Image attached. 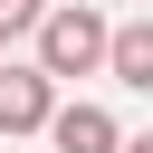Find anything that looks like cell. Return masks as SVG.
Masks as SVG:
<instances>
[{
  "label": "cell",
  "instance_id": "obj_1",
  "mask_svg": "<svg viewBox=\"0 0 153 153\" xmlns=\"http://www.w3.org/2000/svg\"><path fill=\"white\" fill-rule=\"evenodd\" d=\"M105 10L96 0H48L38 10V29H29V57L57 76V86H76V76H105Z\"/></svg>",
  "mask_w": 153,
  "mask_h": 153
},
{
  "label": "cell",
  "instance_id": "obj_2",
  "mask_svg": "<svg viewBox=\"0 0 153 153\" xmlns=\"http://www.w3.org/2000/svg\"><path fill=\"white\" fill-rule=\"evenodd\" d=\"M57 96H67V86H57L38 57H10V48H0V134H38Z\"/></svg>",
  "mask_w": 153,
  "mask_h": 153
},
{
  "label": "cell",
  "instance_id": "obj_3",
  "mask_svg": "<svg viewBox=\"0 0 153 153\" xmlns=\"http://www.w3.org/2000/svg\"><path fill=\"white\" fill-rule=\"evenodd\" d=\"M38 134H48L57 153H115V143H124V124H115V105H96V96H57Z\"/></svg>",
  "mask_w": 153,
  "mask_h": 153
},
{
  "label": "cell",
  "instance_id": "obj_4",
  "mask_svg": "<svg viewBox=\"0 0 153 153\" xmlns=\"http://www.w3.org/2000/svg\"><path fill=\"white\" fill-rule=\"evenodd\" d=\"M105 76H115V86H134V96H153V10L105 29Z\"/></svg>",
  "mask_w": 153,
  "mask_h": 153
},
{
  "label": "cell",
  "instance_id": "obj_5",
  "mask_svg": "<svg viewBox=\"0 0 153 153\" xmlns=\"http://www.w3.org/2000/svg\"><path fill=\"white\" fill-rule=\"evenodd\" d=\"M38 10H48V0H0V38H29V29H38Z\"/></svg>",
  "mask_w": 153,
  "mask_h": 153
},
{
  "label": "cell",
  "instance_id": "obj_6",
  "mask_svg": "<svg viewBox=\"0 0 153 153\" xmlns=\"http://www.w3.org/2000/svg\"><path fill=\"white\" fill-rule=\"evenodd\" d=\"M115 153H153V134H124V143H115Z\"/></svg>",
  "mask_w": 153,
  "mask_h": 153
},
{
  "label": "cell",
  "instance_id": "obj_7",
  "mask_svg": "<svg viewBox=\"0 0 153 153\" xmlns=\"http://www.w3.org/2000/svg\"><path fill=\"white\" fill-rule=\"evenodd\" d=\"M0 48H10V38H0Z\"/></svg>",
  "mask_w": 153,
  "mask_h": 153
}]
</instances>
